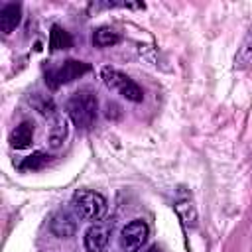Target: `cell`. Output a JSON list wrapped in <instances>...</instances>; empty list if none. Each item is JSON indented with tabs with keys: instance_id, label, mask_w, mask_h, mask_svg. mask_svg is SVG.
I'll return each instance as SVG.
<instances>
[{
	"instance_id": "9",
	"label": "cell",
	"mask_w": 252,
	"mask_h": 252,
	"mask_svg": "<svg viewBox=\"0 0 252 252\" xmlns=\"http://www.w3.org/2000/svg\"><path fill=\"white\" fill-rule=\"evenodd\" d=\"M22 20V8L20 4H6L2 10H0V30L4 35L12 33L16 30V26L20 24Z\"/></svg>"
},
{
	"instance_id": "12",
	"label": "cell",
	"mask_w": 252,
	"mask_h": 252,
	"mask_svg": "<svg viewBox=\"0 0 252 252\" xmlns=\"http://www.w3.org/2000/svg\"><path fill=\"white\" fill-rule=\"evenodd\" d=\"M67 122H65V118L63 116H55V120H53V126L49 128V148H59L63 142H65V138H67Z\"/></svg>"
},
{
	"instance_id": "5",
	"label": "cell",
	"mask_w": 252,
	"mask_h": 252,
	"mask_svg": "<svg viewBox=\"0 0 252 252\" xmlns=\"http://www.w3.org/2000/svg\"><path fill=\"white\" fill-rule=\"evenodd\" d=\"M150 236V226L146 220L136 219L128 222L120 232V248L122 252H138Z\"/></svg>"
},
{
	"instance_id": "18",
	"label": "cell",
	"mask_w": 252,
	"mask_h": 252,
	"mask_svg": "<svg viewBox=\"0 0 252 252\" xmlns=\"http://www.w3.org/2000/svg\"><path fill=\"white\" fill-rule=\"evenodd\" d=\"M144 252H161V248H159L158 244H154V246H148Z\"/></svg>"
},
{
	"instance_id": "7",
	"label": "cell",
	"mask_w": 252,
	"mask_h": 252,
	"mask_svg": "<svg viewBox=\"0 0 252 252\" xmlns=\"http://www.w3.org/2000/svg\"><path fill=\"white\" fill-rule=\"evenodd\" d=\"M110 240V226L102 222H94L85 232V248L87 252H106Z\"/></svg>"
},
{
	"instance_id": "15",
	"label": "cell",
	"mask_w": 252,
	"mask_h": 252,
	"mask_svg": "<svg viewBox=\"0 0 252 252\" xmlns=\"http://www.w3.org/2000/svg\"><path fill=\"white\" fill-rule=\"evenodd\" d=\"M45 163H49V156L43 154V152H35V154L28 156V158L20 163V169H22V171H37V169H41Z\"/></svg>"
},
{
	"instance_id": "11",
	"label": "cell",
	"mask_w": 252,
	"mask_h": 252,
	"mask_svg": "<svg viewBox=\"0 0 252 252\" xmlns=\"http://www.w3.org/2000/svg\"><path fill=\"white\" fill-rule=\"evenodd\" d=\"M175 211L179 213V217L183 219V222L187 226H195L197 224V211H195V205L189 199V195H183V197H179L175 201Z\"/></svg>"
},
{
	"instance_id": "1",
	"label": "cell",
	"mask_w": 252,
	"mask_h": 252,
	"mask_svg": "<svg viewBox=\"0 0 252 252\" xmlns=\"http://www.w3.org/2000/svg\"><path fill=\"white\" fill-rule=\"evenodd\" d=\"M67 114L73 120V124L81 130H89L94 126L98 116V100L96 94L89 89L75 91L67 100Z\"/></svg>"
},
{
	"instance_id": "6",
	"label": "cell",
	"mask_w": 252,
	"mask_h": 252,
	"mask_svg": "<svg viewBox=\"0 0 252 252\" xmlns=\"http://www.w3.org/2000/svg\"><path fill=\"white\" fill-rule=\"evenodd\" d=\"M49 228L55 236L59 238H71L75 232H77V220H75V215L69 211V209H59L51 215V220H49Z\"/></svg>"
},
{
	"instance_id": "2",
	"label": "cell",
	"mask_w": 252,
	"mask_h": 252,
	"mask_svg": "<svg viewBox=\"0 0 252 252\" xmlns=\"http://www.w3.org/2000/svg\"><path fill=\"white\" fill-rule=\"evenodd\" d=\"M71 209L75 211V215L83 220H93L98 222L104 215H106V199L91 189H79L73 193L71 197Z\"/></svg>"
},
{
	"instance_id": "17",
	"label": "cell",
	"mask_w": 252,
	"mask_h": 252,
	"mask_svg": "<svg viewBox=\"0 0 252 252\" xmlns=\"http://www.w3.org/2000/svg\"><path fill=\"white\" fill-rule=\"evenodd\" d=\"M118 110H120V106H118V104L108 102V104H106V112H104V114H106L108 118H118V116H120V112H118Z\"/></svg>"
},
{
	"instance_id": "4",
	"label": "cell",
	"mask_w": 252,
	"mask_h": 252,
	"mask_svg": "<svg viewBox=\"0 0 252 252\" xmlns=\"http://www.w3.org/2000/svg\"><path fill=\"white\" fill-rule=\"evenodd\" d=\"M89 71H91V65L83 63V61L69 59V61H63V65H59V67L49 69L47 75H45V83L55 89L59 85H65V83H71V81L79 79L81 75H85Z\"/></svg>"
},
{
	"instance_id": "13",
	"label": "cell",
	"mask_w": 252,
	"mask_h": 252,
	"mask_svg": "<svg viewBox=\"0 0 252 252\" xmlns=\"http://www.w3.org/2000/svg\"><path fill=\"white\" fill-rule=\"evenodd\" d=\"M118 41H120V35L110 28H98L93 33V43L96 47H110V45H116Z\"/></svg>"
},
{
	"instance_id": "3",
	"label": "cell",
	"mask_w": 252,
	"mask_h": 252,
	"mask_svg": "<svg viewBox=\"0 0 252 252\" xmlns=\"http://www.w3.org/2000/svg\"><path fill=\"white\" fill-rule=\"evenodd\" d=\"M100 77H102L104 85L110 91H116L126 100H132V102H142L144 100V91L128 75H124L122 71H118L114 67H104L100 71Z\"/></svg>"
},
{
	"instance_id": "8",
	"label": "cell",
	"mask_w": 252,
	"mask_h": 252,
	"mask_svg": "<svg viewBox=\"0 0 252 252\" xmlns=\"http://www.w3.org/2000/svg\"><path fill=\"white\" fill-rule=\"evenodd\" d=\"M32 142H33V124L28 122V120H24V122H20V124L12 130V134H10V144H12V148H16V150H26V148L32 146Z\"/></svg>"
},
{
	"instance_id": "14",
	"label": "cell",
	"mask_w": 252,
	"mask_h": 252,
	"mask_svg": "<svg viewBox=\"0 0 252 252\" xmlns=\"http://www.w3.org/2000/svg\"><path fill=\"white\" fill-rule=\"evenodd\" d=\"M49 45H51L53 51H57V49H69V47L73 45V39H71L69 32H65V30L59 28V26H53V28H51Z\"/></svg>"
},
{
	"instance_id": "10",
	"label": "cell",
	"mask_w": 252,
	"mask_h": 252,
	"mask_svg": "<svg viewBox=\"0 0 252 252\" xmlns=\"http://www.w3.org/2000/svg\"><path fill=\"white\" fill-rule=\"evenodd\" d=\"M248 67H252V26L248 28V32H246V35H244V39H242V43L234 55V69L244 71Z\"/></svg>"
},
{
	"instance_id": "16",
	"label": "cell",
	"mask_w": 252,
	"mask_h": 252,
	"mask_svg": "<svg viewBox=\"0 0 252 252\" xmlns=\"http://www.w3.org/2000/svg\"><path fill=\"white\" fill-rule=\"evenodd\" d=\"M30 102H32V104L37 108V112L43 114V116H53V114H55V104H53V100H51L49 96H45V94L33 93V96L30 98Z\"/></svg>"
}]
</instances>
